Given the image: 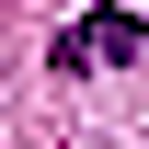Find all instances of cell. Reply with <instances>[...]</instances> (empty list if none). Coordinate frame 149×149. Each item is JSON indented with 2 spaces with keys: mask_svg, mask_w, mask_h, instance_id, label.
Masks as SVG:
<instances>
[{
  "mask_svg": "<svg viewBox=\"0 0 149 149\" xmlns=\"http://www.w3.org/2000/svg\"><path fill=\"white\" fill-rule=\"evenodd\" d=\"M126 57H138V12H115V0H103V12H80L69 35H57V80H92V69H126Z\"/></svg>",
  "mask_w": 149,
  "mask_h": 149,
  "instance_id": "obj_1",
  "label": "cell"
}]
</instances>
